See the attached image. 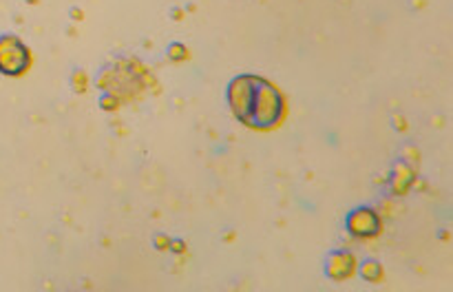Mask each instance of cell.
Masks as SVG:
<instances>
[{
  "label": "cell",
  "mask_w": 453,
  "mask_h": 292,
  "mask_svg": "<svg viewBox=\"0 0 453 292\" xmlns=\"http://www.w3.org/2000/svg\"><path fill=\"white\" fill-rule=\"evenodd\" d=\"M230 104L234 115L248 127L268 128L283 115L281 93L270 82L252 75H242L230 87Z\"/></svg>",
  "instance_id": "cell-1"
},
{
  "label": "cell",
  "mask_w": 453,
  "mask_h": 292,
  "mask_svg": "<svg viewBox=\"0 0 453 292\" xmlns=\"http://www.w3.org/2000/svg\"><path fill=\"white\" fill-rule=\"evenodd\" d=\"M349 228H352L354 234L370 237V234L379 233V219L372 211H357L349 217Z\"/></svg>",
  "instance_id": "cell-2"
}]
</instances>
